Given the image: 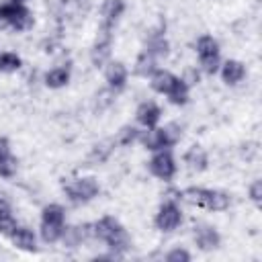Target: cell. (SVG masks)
<instances>
[{
    "mask_svg": "<svg viewBox=\"0 0 262 262\" xmlns=\"http://www.w3.org/2000/svg\"><path fill=\"white\" fill-rule=\"evenodd\" d=\"M180 201L201 207V209H209V211H225L231 205V196L223 190H213V188H203V186H188L184 190L176 192Z\"/></svg>",
    "mask_w": 262,
    "mask_h": 262,
    "instance_id": "cell-1",
    "label": "cell"
},
{
    "mask_svg": "<svg viewBox=\"0 0 262 262\" xmlns=\"http://www.w3.org/2000/svg\"><path fill=\"white\" fill-rule=\"evenodd\" d=\"M35 25L33 12L27 8V4L16 2H0V29H12L16 33L29 31Z\"/></svg>",
    "mask_w": 262,
    "mask_h": 262,
    "instance_id": "cell-2",
    "label": "cell"
},
{
    "mask_svg": "<svg viewBox=\"0 0 262 262\" xmlns=\"http://www.w3.org/2000/svg\"><path fill=\"white\" fill-rule=\"evenodd\" d=\"M61 188L66 192V196L70 199V203L74 205H84L88 201H92L98 192V180L94 176H80V178H63L61 180Z\"/></svg>",
    "mask_w": 262,
    "mask_h": 262,
    "instance_id": "cell-3",
    "label": "cell"
},
{
    "mask_svg": "<svg viewBox=\"0 0 262 262\" xmlns=\"http://www.w3.org/2000/svg\"><path fill=\"white\" fill-rule=\"evenodd\" d=\"M147 168H149V172L156 178H160L164 182H170L174 178L176 170H178L176 160L172 156V149H158V151H154L151 160L147 162Z\"/></svg>",
    "mask_w": 262,
    "mask_h": 262,
    "instance_id": "cell-4",
    "label": "cell"
},
{
    "mask_svg": "<svg viewBox=\"0 0 262 262\" xmlns=\"http://www.w3.org/2000/svg\"><path fill=\"white\" fill-rule=\"evenodd\" d=\"M182 223V211L174 199H168L160 205L156 213V227L160 231H174Z\"/></svg>",
    "mask_w": 262,
    "mask_h": 262,
    "instance_id": "cell-5",
    "label": "cell"
},
{
    "mask_svg": "<svg viewBox=\"0 0 262 262\" xmlns=\"http://www.w3.org/2000/svg\"><path fill=\"white\" fill-rule=\"evenodd\" d=\"M111 53H113V31H104L98 29L96 41L90 49V61L94 68H104L111 61Z\"/></svg>",
    "mask_w": 262,
    "mask_h": 262,
    "instance_id": "cell-6",
    "label": "cell"
},
{
    "mask_svg": "<svg viewBox=\"0 0 262 262\" xmlns=\"http://www.w3.org/2000/svg\"><path fill=\"white\" fill-rule=\"evenodd\" d=\"M90 237H94L92 223H78V225H66L59 239L66 248H78V246H82V242H86Z\"/></svg>",
    "mask_w": 262,
    "mask_h": 262,
    "instance_id": "cell-7",
    "label": "cell"
},
{
    "mask_svg": "<svg viewBox=\"0 0 262 262\" xmlns=\"http://www.w3.org/2000/svg\"><path fill=\"white\" fill-rule=\"evenodd\" d=\"M125 12V2L123 0H104L102 8H100V27L104 31H113L115 25L119 23V18Z\"/></svg>",
    "mask_w": 262,
    "mask_h": 262,
    "instance_id": "cell-8",
    "label": "cell"
},
{
    "mask_svg": "<svg viewBox=\"0 0 262 262\" xmlns=\"http://www.w3.org/2000/svg\"><path fill=\"white\" fill-rule=\"evenodd\" d=\"M160 119H162V108H160L154 100H143V102L137 106V111H135V121H137L143 129H154V127H158Z\"/></svg>",
    "mask_w": 262,
    "mask_h": 262,
    "instance_id": "cell-9",
    "label": "cell"
},
{
    "mask_svg": "<svg viewBox=\"0 0 262 262\" xmlns=\"http://www.w3.org/2000/svg\"><path fill=\"white\" fill-rule=\"evenodd\" d=\"M127 78H129V72H127V68H125L123 61H113V59H111V61L104 66V82H106V86L113 88L115 92L125 88Z\"/></svg>",
    "mask_w": 262,
    "mask_h": 262,
    "instance_id": "cell-10",
    "label": "cell"
},
{
    "mask_svg": "<svg viewBox=\"0 0 262 262\" xmlns=\"http://www.w3.org/2000/svg\"><path fill=\"white\" fill-rule=\"evenodd\" d=\"M194 244L203 250V252H211L217 250L221 244V235L213 225H196L194 227Z\"/></svg>",
    "mask_w": 262,
    "mask_h": 262,
    "instance_id": "cell-11",
    "label": "cell"
},
{
    "mask_svg": "<svg viewBox=\"0 0 262 262\" xmlns=\"http://www.w3.org/2000/svg\"><path fill=\"white\" fill-rule=\"evenodd\" d=\"M143 49L149 51L156 59L168 57V53H170V43H168V39L164 37L162 27H160V29H154V31L147 35V39H145V47H143Z\"/></svg>",
    "mask_w": 262,
    "mask_h": 262,
    "instance_id": "cell-12",
    "label": "cell"
},
{
    "mask_svg": "<svg viewBox=\"0 0 262 262\" xmlns=\"http://www.w3.org/2000/svg\"><path fill=\"white\" fill-rule=\"evenodd\" d=\"M219 72H221V78H223V82L227 86H235V84H239L246 78V66L242 61H237V59L221 61Z\"/></svg>",
    "mask_w": 262,
    "mask_h": 262,
    "instance_id": "cell-13",
    "label": "cell"
},
{
    "mask_svg": "<svg viewBox=\"0 0 262 262\" xmlns=\"http://www.w3.org/2000/svg\"><path fill=\"white\" fill-rule=\"evenodd\" d=\"M70 78H72V61L47 70L45 76H43V82H45V86H49V88H63V86L70 82Z\"/></svg>",
    "mask_w": 262,
    "mask_h": 262,
    "instance_id": "cell-14",
    "label": "cell"
},
{
    "mask_svg": "<svg viewBox=\"0 0 262 262\" xmlns=\"http://www.w3.org/2000/svg\"><path fill=\"white\" fill-rule=\"evenodd\" d=\"M156 131H158V137L164 149H172L182 139V125L178 121H170L164 127H156Z\"/></svg>",
    "mask_w": 262,
    "mask_h": 262,
    "instance_id": "cell-15",
    "label": "cell"
},
{
    "mask_svg": "<svg viewBox=\"0 0 262 262\" xmlns=\"http://www.w3.org/2000/svg\"><path fill=\"white\" fill-rule=\"evenodd\" d=\"M10 242L14 248L23 250V252H37V235L33 229L29 227H16L12 233H10Z\"/></svg>",
    "mask_w": 262,
    "mask_h": 262,
    "instance_id": "cell-16",
    "label": "cell"
},
{
    "mask_svg": "<svg viewBox=\"0 0 262 262\" xmlns=\"http://www.w3.org/2000/svg\"><path fill=\"white\" fill-rule=\"evenodd\" d=\"M182 162L186 164L188 170H192V172H203V170L209 166V156H207V151H205L201 145H190V147L184 151Z\"/></svg>",
    "mask_w": 262,
    "mask_h": 262,
    "instance_id": "cell-17",
    "label": "cell"
},
{
    "mask_svg": "<svg viewBox=\"0 0 262 262\" xmlns=\"http://www.w3.org/2000/svg\"><path fill=\"white\" fill-rule=\"evenodd\" d=\"M16 174V158L10 151V141L6 137H0V176L12 178Z\"/></svg>",
    "mask_w": 262,
    "mask_h": 262,
    "instance_id": "cell-18",
    "label": "cell"
},
{
    "mask_svg": "<svg viewBox=\"0 0 262 262\" xmlns=\"http://www.w3.org/2000/svg\"><path fill=\"white\" fill-rule=\"evenodd\" d=\"M121 227H123V225H121L115 217H111V215H104V217H100L98 221H94V223H92L94 237H96V239H100V242H106V239H108L111 235H115Z\"/></svg>",
    "mask_w": 262,
    "mask_h": 262,
    "instance_id": "cell-19",
    "label": "cell"
},
{
    "mask_svg": "<svg viewBox=\"0 0 262 262\" xmlns=\"http://www.w3.org/2000/svg\"><path fill=\"white\" fill-rule=\"evenodd\" d=\"M176 78H178V76H174L172 72L158 68V70L149 76V86H151V90H156L158 94H168V90L172 88V84L176 82Z\"/></svg>",
    "mask_w": 262,
    "mask_h": 262,
    "instance_id": "cell-20",
    "label": "cell"
},
{
    "mask_svg": "<svg viewBox=\"0 0 262 262\" xmlns=\"http://www.w3.org/2000/svg\"><path fill=\"white\" fill-rule=\"evenodd\" d=\"M158 70V59L149 53V51H141L135 59V66H133V74L139 76V78H149L154 72Z\"/></svg>",
    "mask_w": 262,
    "mask_h": 262,
    "instance_id": "cell-21",
    "label": "cell"
},
{
    "mask_svg": "<svg viewBox=\"0 0 262 262\" xmlns=\"http://www.w3.org/2000/svg\"><path fill=\"white\" fill-rule=\"evenodd\" d=\"M113 147H115V139H104V141L96 143V145L90 149L88 158H86V166H94V164L106 162L108 156H111V151H113Z\"/></svg>",
    "mask_w": 262,
    "mask_h": 262,
    "instance_id": "cell-22",
    "label": "cell"
},
{
    "mask_svg": "<svg viewBox=\"0 0 262 262\" xmlns=\"http://www.w3.org/2000/svg\"><path fill=\"white\" fill-rule=\"evenodd\" d=\"M41 221L43 223H55V225H66V209L59 203H49L41 211Z\"/></svg>",
    "mask_w": 262,
    "mask_h": 262,
    "instance_id": "cell-23",
    "label": "cell"
},
{
    "mask_svg": "<svg viewBox=\"0 0 262 262\" xmlns=\"http://www.w3.org/2000/svg\"><path fill=\"white\" fill-rule=\"evenodd\" d=\"M188 90H190V86H186V82L182 80V78H176V82L172 84V88L168 90V100L172 102V104H176V106H182V104H186L188 102Z\"/></svg>",
    "mask_w": 262,
    "mask_h": 262,
    "instance_id": "cell-24",
    "label": "cell"
},
{
    "mask_svg": "<svg viewBox=\"0 0 262 262\" xmlns=\"http://www.w3.org/2000/svg\"><path fill=\"white\" fill-rule=\"evenodd\" d=\"M139 133H141V129H137V127H133V125H125V127H121V129L117 131V135L113 137V139H115V145L127 147V145L135 143V141L139 139Z\"/></svg>",
    "mask_w": 262,
    "mask_h": 262,
    "instance_id": "cell-25",
    "label": "cell"
},
{
    "mask_svg": "<svg viewBox=\"0 0 262 262\" xmlns=\"http://www.w3.org/2000/svg\"><path fill=\"white\" fill-rule=\"evenodd\" d=\"M23 66V59L14 51H0V72L12 74Z\"/></svg>",
    "mask_w": 262,
    "mask_h": 262,
    "instance_id": "cell-26",
    "label": "cell"
},
{
    "mask_svg": "<svg viewBox=\"0 0 262 262\" xmlns=\"http://www.w3.org/2000/svg\"><path fill=\"white\" fill-rule=\"evenodd\" d=\"M196 53L199 55H211L219 53V41L213 35H201L196 39Z\"/></svg>",
    "mask_w": 262,
    "mask_h": 262,
    "instance_id": "cell-27",
    "label": "cell"
},
{
    "mask_svg": "<svg viewBox=\"0 0 262 262\" xmlns=\"http://www.w3.org/2000/svg\"><path fill=\"white\" fill-rule=\"evenodd\" d=\"M199 66L205 74L215 76L221 68V55L219 53H211V55H199Z\"/></svg>",
    "mask_w": 262,
    "mask_h": 262,
    "instance_id": "cell-28",
    "label": "cell"
},
{
    "mask_svg": "<svg viewBox=\"0 0 262 262\" xmlns=\"http://www.w3.org/2000/svg\"><path fill=\"white\" fill-rule=\"evenodd\" d=\"M63 227H66V225H55V223H43V221H41V229H39V231H41V239H43L45 244H55V242H59Z\"/></svg>",
    "mask_w": 262,
    "mask_h": 262,
    "instance_id": "cell-29",
    "label": "cell"
},
{
    "mask_svg": "<svg viewBox=\"0 0 262 262\" xmlns=\"http://www.w3.org/2000/svg\"><path fill=\"white\" fill-rule=\"evenodd\" d=\"M45 8L49 16H53L55 23H61L68 10V0H45Z\"/></svg>",
    "mask_w": 262,
    "mask_h": 262,
    "instance_id": "cell-30",
    "label": "cell"
},
{
    "mask_svg": "<svg viewBox=\"0 0 262 262\" xmlns=\"http://www.w3.org/2000/svg\"><path fill=\"white\" fill-rule=\"evenodd\" d=\"M16 227H18V223H16V219H14L12 211L0 213V235H6V237H10V233H12Z\"/></svg>",
    "mask_w": 262,
    "mask_h": 262,
    "instance_id": "cell-31",
    "label": "cell"
},
{
    "mask_svg": "<svg viewBox=\"0 0 262 262\" xmlns=\"http://www.w3.org/2000/svg\"><path fill=\"white\" fill-rule=\"evenodd\" d=\"M113 98H115V90L106 86L104 90H100V92L96 94V108L102 111V108L111 106V104H113Z\"/></svg>",
    "mask_w": 262,
    "mask_h": 262,
    "instance_id": "cell-32",
    "label": "cell"
},
{
    "mask_svg": "<svg viewBox=\"0 0 262 262\" xmlns=\"http://www.w3.org/2000/svg\"><path fill=\"white\" fill-rule=\"evenodd\" d=\"M166 260L168 262H188L190 260V252L184 250V248H172L166 254Z\"/></svg>",
    "mask_w": 262,
    "mask_h": 262,
    "instance_id": "cell-33",
    "label": "cell"
},
{
    "mask_svg": "<svg viewBox=\"0 0 262 262\" xmlns=\"http://www.w3.org/2000/svg\"><path fill=\"white\" fill-rule=\"evenodd\" d=\"M248 194H250V199H252L256 205H260V203H262V180H260V178H256V180L250 184Z\"/></svg>",
    "mask_w": 262,
    "mask_h": 262,
    "instance_id": "cell-34",
    "label": "cell"
},
{
    "mask_svg": "<svg viewBox=\"0 0 262 262\" xmlns=\"http://www.w3.org/2000/svg\"><path fill=\"white\" fill-rule=\"evenodd\" d=\"M180 78L186 82V86H194V84H199V82H201V72H199L196 68H186V70H184V74H182Z\"/></svg>",
    "mask_w": 262,
    "mask_h": 262,
    "instance_id": "cell-35",
    "label": "cell"
},
{
    "mask_svg": "<svg viewBox=\"0 0 262 262\" xmlns=\"http://www.w3.org/2000/svg\"><path fill=\"white\" fill-rule=\"evenodd\" d=\"M76 4H78V8H80L82 12H88L90 6H92V0H76Z\"/></svg>",
    "mask_w": 262,
    "mask_h": 262,
    "instance_id": "cell-36",
    "label": "cell"
},
{
    "mask_svg": "<svg viewBox=\"0 0 262 262\" xmlns=\"http://www.w3.org/2000/svg\"><path fill=\"white\" fill-rule=\"evenodd\" d=\"M10 2H16V4H27V0H10Z\"/></svg>",
    "mask_w": 262,
    "mask_h": 262,
    "instance_id": "cell-37",
    "label": "cell"
}]
</instances>
